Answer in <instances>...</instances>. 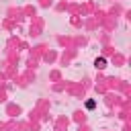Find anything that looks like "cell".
I'll return each mask as SVG.
<instances>
[{
	"mask_svg": "<svg viewBox=\"0 0 131 131\" xmlns=\"http://www.w3.org/2000/svg\"><path fill=\"white\" fill-rule=\"evenodd\" d=\"M94 63H96V68H104L106 59H104V57H96V61H94Z\"/></svg>",
	"mask_w": 131,
	"mask_h": 131,
	"instance_id": "obj_1",
	"label": "cell"
},
{
	"mask_svg": "<svg viewBox=\"0 0 131 131\" xmlns=\"http://www.w3.org/2000/svg\"><path fill=\"white\" fill-rule=\"evenodd\" d=\"M86 108H94V100H88L86 102Z\"/></svg>",
	"mask_w": 131,
	"mask_h": 131,
	"instance_id": "obj_2",
	"label": "cell"
}]
</instances>
